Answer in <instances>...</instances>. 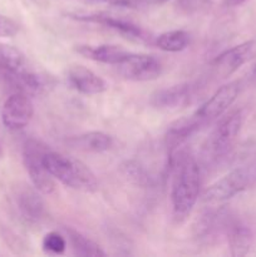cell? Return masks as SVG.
<instances>
[{
  "label": "cell",
  "instance_id": "25",
  "mask_svg": "<svg viewBox=\"0 0 256 257\" xmlns=\"http://www.w3.org/2000/svg\"><path fill=\"white\" fill-rule=\"evenodd\" d=\"M246 2H247V0H223V5L227 8H236L245 4Z\"/></svg>",
  "mask_w": 256,
  "mask_h": 257
},
{
  "label": "cell",
  "instance_id": "11",
  "mask_svg": "<svg viewBox=\"0 0 256 257\" xmlns=\"http://www.w3.org/2000/svg\"><path fill=\"white\" fill-rule=\"evenodd\" d=\"M70 18L79 22L93 23V24H100L105 28L114 30L119 34L133 39H145V32L138 25L130 20L114 18L112 15L104 14V13H95V14H69Z\"/></svg>",
  "mask_w": 256,
  "mask_h": 257
},
{
  "label": "cell",
  "instance_id": "14",
  "mask_svg": "<svg viewBox=\"0 0 256 257\" xmlns=\"http://www.w3.org/2000/svg\"><path fill=\"white\" fill-rule=\"evenodd\" d=\"M0 70L14 84H17L20 78L30 72L28 60L22 50L4 43H0Z\"/></svg>",
  "mask_w": 256,
  "mask_h": 257
},
{
  "label": "cell",
  "instance_id": "16",
  "mask_svg": "<svg viewBox=\"0 0 256 257\" xmlns=\"http://www.w3.org/2000/svg\"><path fill=\"white\" fill-rule=\"evenodd\" d=\"M226 230L231 256L242 257L247 255L253 243V235L250 227L240 221H231L226 226Z\"/></svg>",
  "mask_w": 256,
  "mask_h": 257
},
{
  "label": "cell",
  "instance_id": "6",
  "mask_svg": "<svg viewBox=\"0 0 256 257\" xmlns=\"http://www.w3.org/2000/svg\"><path fill=\"white\" fill-rule=\"evenodd\" d=\"M240 93V82L233 80V82L226 83L222 87L218 88L210 99L206 100L200 108L195 112L200 122L203 125L207 123L213 122L218 119L228 108L232 105Z\"/></svg>",
  "mask_w": 256,
  "mask_h": 257
},
{
  "label": "cell",
  "instance_id": "23",
  "mask_svg": "<svg viewBox=\"0 0 256 257\" xmlns=\"http://www.w3.org/2000/svg\"><path fill=\"white\" fill-rule=\"evenodd\" d=\"M93 2L105 3V4L113 5V7H120V8L135 7V0H93Z\"/></svg>",
  "mask_w": 256,
  "mask_h": 257
},
{
  "label": "cell",
  "instance_id": "5",
  "mask_svg": "<svg viewBox=\"0 0 256 257\" xmlns=\"http://www.w3.org/2000/svg\"><path fill=\"white\" fill-rule=\"evenodd\" d=\"M49 148L40 141L30 138L23 146V162L34 187L43 195H50L55 191L53 176L43 165V155Z\"/></svg>",
  "mask_w": 256,
  "mask_h": 257
},
{
  "label": "cell",
  "instance_id": "10",
  "mask_svg": "<svg viewBox=\"0 0 256 257\" xmlns=\"http://www.w3.org/2000/svg\"><path fill=\"white\" fill-rule=\"evenodd\" d=\"M196 85L192 83H180L158 89L151 95L150 104L157 109L172 110L190 104L195 95Z\"/></svg>",
  "mask_w": 256,
  "mask_h": 257
},
{
  "label": "cell",
  "instance_id": "12",
  "mask_svg": "<svg viewBox=\"0 0 256 257\" xmlns=\"http://www.w3.org/2000/svg\"><path fill=\"white\" fill-rule=\"evenodd\" d=\"M68 82L75 90L87 95L100 94L108 89L107 82L102 77L80 64L68 69Z\"/></svg>",
  "mask_w": 256,
  "mask_h": 257
},
{
  "label": "cell",
  "instance_id": "15",
  "mask_svg": "<svg viewBox=\"0 0 256 257\" xmlns=\"http://www.w3.org/2000/svg\"><path fill=\"white\" fill-rule=\"evenodd\" d=\"M77 53L83 55L84 58L94 62L104 63L110 65H119L131 55L130 50H125L124 48L119 45H77L75 47Z\"/></svg>",
  "mask_w": 256,
  "mask_h": 257
},
{
  "label": "cell",
  "instance_id": "18",
  "mask_svg": "<svg viewBox=\"0 0 256 257\" xmlns=\"http://www.w3.org/2000/svg\"><path fill=\"white\" fill-rule=\"evenodd\" d=\"M65 232H67L68 241H69L70 246H72L73 252L77 256L103 257L107 255L105 251H103L102 247H100L97 242H94L93 240L88 238L87 236L80 233L79 231L74 230V228L67 227L65 228Z\"/></svg>",
  "mask_w": 256,
  "mask_h": 257
},
{
  "label": "cell",
  "instance_id": "7",
  "mask_svg": "<svg viewBox=\"0 0 256 257\" xmlns=\"http://www.w3.org/2000/svg\"><path fill=\"white\" fill-rule=\"evenodd\" d=\"M34 114V105L28 94L17 92L5 100L2 109L3 124L12 131L23 130Z\"/></svg>",
  "mask_w": 256,
  "mask_h": 257
},
{
  "label": "cell",
  "instance_id": "26",
  "mask_svg": "<svg viewBox=\"0 0 256 257\" xmlns=\"http://www.w3.org/2000/svg\"><path fill=\"white\" fill-rule=\"evenodd\" d=\"M252 79L256 82V63L255 65H253V69H252Z\"/></svg>",
  "mask_w": 256,
  "mask_h": 257
},
{
  "label": "cell",
  "instance_id": "20",
  "mask_svg": "<svg viewBox=\"0 0 256 257\" xmlns=\"http://www.w3.org/2000/svg\"><path fill=\"white\" fill-rule=\"evenodd\" d=\"M120 172L131 183L138 187L151 188L155 186V180L152 176L146 170L145 166H142L137 161H125L120 166Z\"/></svg>",
  "mask_w": 256,
  "mask_h": 257
},
{
  "label": "cell",
  "instance_id": "24",
  "mask_svg": "<svg viewBox=\"0 0 256 257\" xmlns=\"http://www.w3.org/2000/svg\"><path fill=\"white\" fill-rule=\"evenodd\" d=\"M168 0H135V5H143V7H147V5H161L167 3Z\"/></svg>",
  "mask_w": 256,
  "mask_h": 257
},
{
  "label": "cell",
  "instance_id": "27",
  "mask_svg": "<svg viewBox=\"0 0 256 257\" xmlns=\"http://www.w3.org/2000/svg\"><path fill=\"white\" fill-rule=\"evenodd\" d=\"M2 153H3V150H2V146H0V157H2Z\"/></svg>",
  "mask_w": 256,
  "mask_h": 257
},
{
  "label": "cell",
  "instance_id": "13",
  "mask_svg": "<svg viewBox=\"0 0 256 257\" xmlns=\"http://www.w3.org/2000/svg\"><path fill=\"white\" fill-rule=\"evenodd\" d=\"M17 207L23 220L28 223H38L44 218L45 205L37 188L24 186L17 193Z\"/></svg>",
  "mask_w": 256,
  "mask_h": 257
},
{
  "label": "cell",
  "instance_id": "22",
  "mask_svg": "<svg viewBox=\"0 0 256 257\" xmlns=\"http://www.w3.org/2000/svg\"><path fill=\"white\" fill-rule=\"evenodd\" d=\"M18 32H19V25L10 18L0 14V37L12 38L17 35Z\"/></svg>",
  "mask_w": 256,
  "mask_h": 257
},
{
  "label": "cell",
  "instance_id": "2",
  "mask_svg": "<svg viewBox=\"0 0 256 257\" xmlns=\"http://www.w3.org/2000/svg\"><path fill=\"white\" fill-rule=\"evenodd\" d=\"M43 165L53 178H57L67 187L84 192H94L98 190L95 175L79 160L48 150L43 155Z\"/></svg>",
  "mask_w": 256,
  "mask_h": 257
},
{
  "label": "cell",
  "instance_id": "9",
  "mask_svg": "<svg viewBox=\"0 0 256 257\" xmlns=\"http://www.w3.org/2000/svg\"><path fill=\"white\" fill-rule=\"evenodd\" d=\"M255 48V40H247L218 54L211 63L213 74L220 78L230 77L252 57Z\"/></svg>",
  "mask_w": 256,
  "mask_h": 257
},
{
  "label": "cell",
  "instance_id": "1",
  "mask_svg": "<svg viewBox=\"0 0 256 257\" xmlns=\"http://www.w3.org/2000/svg\"><path fill=\"white\" fill-rule=\"evenodd\" d=\"M201 168L188 153H181L176 160L175 177L171 190L173 217L183 221L195 207L200 196Z\"/></svg>",
  "mask_w": 256,
  "mask_h": 257
},
{
  "label": "cell",
  "instance_id": "21",
  "mask_svg": "<svg viewBox=\"0 0 256 257\" xmlns=\"http://www.w3.org/2000/svg\"><path fill=\"white\" fill-rule=\"evenodd\" d=\"M42 246L45 252L53 253V255H60L67 248V240L60 233L52 231V232H48L44 236Z\"/></svg>",
  "mask_w": 256,
  "mask_h": 257
},
{
  "label": "cell",
  "instance_id": "17",
  "mask_svg": "<svg viewBox=\"0 0 256 257\" xmlns=\"http://www.w3.org/2000/svg\"><path fill=\"white\" fill-rule=\"evenodd\" d=\"M69 145L77 150L84 152L102 153L109 150L113 145L110 136L100 131H92V132L83 133L69 140Z\"/></svg>",
  "mask_w": 256,
  "mask_h": 257
},
{
  "label": "cell",
  "instance_id": "8",
  "mask_svg": "<svg viewBox=\"0 0 256 257\" xmlns=\"http://www.w3.org/2000/svg\"><path fill=\"white\" fill-rule=\"evenodd\" d=\"M119 73L128 80L133 82H150L157 79L162 73L160 60L153 55L131 53L130 57L118 65Z\"/></svg>",
  "mask_w": 256,
  "mask_h": 257
},
{
  "label": "cell",
  "instance_id": "4",
  "mask_svg": "<svg viewBox=\"0 0 256 257\" xmlns=\"http://www.w3.org/2000/svg\"><path fill=\"white\" fill-rule=\"evenodd\" d=\"M253 186H256V160L233 168L227 175L208 186L203 192L202 201L207 205H218Z\"/></svg>",
  "mask_w": 256,
  "mask_h": 257
},
{
  "label": "cell",
  "instance_id": "19",
  "mask_svg": "<svg viewBox=\"0 0 256 257\" xmlns=\"http://www.w3.org/2000/svg\"><path fill=\"white\" fill-rule=\"evenodd\" d=\"M190 34L185 30H170L160 34L156 39V45L163 52H182L190 45Z\"/></svg>",
  "mask_w": 256,
  "mask_h": 257
},
{
  "label": "cell",
  "instance_id": "3",
  "mask_svg": "<svg viewBox=\"0 0 256 257\" xmlns=\"http://www.w3.org/2000/svg\"><path fill=\"white\" fill-rule=\"evenodd\" d=\"M242 120V112L236 109L217 123L202 146L201 157L205 165H215L227 158L240 133Z\"/></svg>",
  "mask_w": 256,
  "mask_h": 257
}]
</instances>
